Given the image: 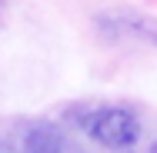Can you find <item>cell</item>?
I'll list each match as a JSON object with an SVG mask.
<instances>
[{
    "label": "cell",
    "mask_w": 157,
    "mask_h": 153,
    "mask_svg": "<svg viewBox=\"0 0 157 153\" xmlns=\"http://www.w3.org/2000/svg\"><path fill=\"white\" fill-rule=\"evenodd\" d=\"M24 153H70V147H67V140H63L57 130H50V126H33L30 133H27Z\"/></svg>",
    "instance_id": "2"
},
{
    "label": "cell",
    "mask_w": 157,
    "mask_h": 153,
    "mask_svg": "<svg viewBox=\"0 0 157 153\" xmlns=\"http://www.w3.org/2000/svg\"><path fill=\"white\" fill-rule=\"evenodd\" d=\"M84 133L107 150H130L140 140V120L127 107H100L80 117Z\"/></svg>",
    "instance_id": "1"
},
{
    "label": "cell",
    "mask_w": 157,
    "mask_h": 153,
    "mask_svg": "<svg viewBox=\"0 0 157 153\" xmlns=\"http://www.w3.org/2000/svg\"><path fill=\"white\" fill-rule=\"evenodd\" d=\"M0 153H17V150H13V143H10V140H0Z\"/></svg>",
    "instance_id": "3"
}]
</instances>
